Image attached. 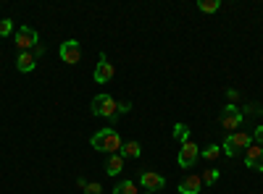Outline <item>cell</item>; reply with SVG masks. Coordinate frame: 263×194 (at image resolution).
<instances>
[{"mask_svg": "<svg viewBox=\"0 0 263 194\" xmlns=\"http://www.w3.org/2000/svg\"><path fill=\"white\" fill-rule=\"evenodd\" d=\"M90 144L98 149V153H108V155H116V153H121V137H119V132L116 128H100V132H95L92 137H90Z\"/></svg>", "mask_w": 263, "mask_h": 194, "instance_id": "1", "label": "cell"}, {"mask_svg": "<svg viewBox=\"0 0 263 194\" xmlns=\"http://www.w3.org/2000/svg\"><path fill=\"white\" fill-rule=\"evenodd\" d=\"M90 113L92 116H98V118H111V121H116V116H119V102L111 97V95H95L92 97V105H90Z\"/></svg>", "mask_w": 263, "mask_h": 194, "instance_id": "2", "label": "cell"}, {"mask_svg": "<svg viewBox=\"0 0 263 194\" xmlns=\"http://www.w3.org/2000/svg\"><path fill=\"white\" fill-rule=\"evenodd\" d=\"M242 121H245V116H242V111H239L237 105H224V107H221V116H218V123H221L229 134L239 132V126H242Z\"/></svg>", "mask_w": 263, "mask_h": 194, "instance_id": "3", "label": "cell"}, {"mask_svg": "<svg viewBox=\"0 0 263 194\" xmlns=\"http://www.w3.org/2000/svg\"><path fill=\"white\" fill-rule=\"evenodd\" d=\"M37 45H40V37H37V32L32 27H21L16 32V48H18V53H29Z\"/></svg>", "mask_w": 263, "mask_h": 194, "instance_id": "4", "label": "cell"}, {"mask_svg": "<svg viewBox=\"0 0 263 194\" xmlns=\"http://www.w3.org/2000/svg\"><path fill=\"white\" fill-rule=\"evenodd\" d=\"M58 55H61V60H63V63L74 66V63H79V58H82V45H79L77 39H66V42H61Z\"/></svg>", "mask_w": 263, "mask_h": 194, "instance_id": "5", "label": "cell"}, {"mask_svg": "<svg viewBox=\"0 0 263 194\" xmlns=\"http://www.w3.org/2000/svg\"><path fill=\"white\" fill-rule=\"evenodd\" d=\"M197 158H200V147H197L195 142H184L179 147V155H177V163L182 168H192L197 163Z\"/></svg>", "mask_w": 263, "mask_h": 194, "instance_id": "6", "label": "cell"}, {"mask_svg": "<svg viewBox=\"0 0 263 194\" xmlns=\"http://www.w3.org/2000/svg\"><path fill=\"white\" fill-rule=\"evenodd\" d=\"M140 184H142V189L145 191H161L163 186H166V179L161 176V174H153V170H142L140 174Z\"/></svg>", "mask_w": 263, "mask_h": 194, "instance_id": "7", "label": "cell"}, {"mask_svg": "<svg viewBox=\"0 0 263 194\" xmlns=\"http://www.w3.org/2000/svg\"><path fill=\"white\" fill-rule=\"evenodd\" d=\"M245 165L253 168V170H263V144L253 142V144L245 149Z\"/></svg>", "mask_w": 263, "mask_h": 194, "instance_id": "8", "label": "cell"}, {"mask_svg": "<svg viewBox=\"0 0 263 194\" xmlns=\"http://www.w3.org/2000/svg\"><path fill=\"white\" fill-rule=\"evenodd\" d=\"M114 74H116L114 63H108V58L100 53V63L95 66V74H92V79H95L98 84H105V81H111V79H114Z\"/></svg>", "mask_w": 263, "mask_h": 194, "instance_id": "9", "label": "cell"}, {"mask_svg": "<svg viewBox=\"0 0 263 194\" xmlns=\"http://www.w3.org/2000/svg\"><path fill=\"white\" fill-rule=\"evenodd\" d=\"M203 191V179L197 174H190L179 181V194H200Z\"/></svg>", "mask_w": 263, "mask_h": 194, "instance_id": "10", "label": "cell"}, {"mask_svg": "<svg viewBox=\"0 0 263 194\" xmlns=\"http://www.w3.org/2000/svg\"><path fill=\"white\" fill-rule=\"evenodd\" d=\"M16 69H18L21 74H32V71L37 69V55H34V50H29V53H18V58H16Z\"/></svg>", "mask_w": 263, "mask_h": 194, "instance_id": "11", "label": "cell"}, {"mask_svg": "<svg viewBox=\"0 0 263 194\" xmlns=\"http://www.w3.org/2000/svg\"><path fill=\"white\" fill-rule=\"evenodd\" d=\"M121 170H124V158H121V153L108 155V160H105V174H108V176H119Z\"/></svg>", "mask_w": 263, "mask_h": 194, "instance_id": "12", "label": "cell"}, {"mask_svg": "<svg viewBox=\"0 0 263 194\" xmlns=\"http://www.w3.org/2000/svg\"><path fill=\"white\" fill-rule=\"evenodd\" d=\"M229 139H232L234 149H248L253 144V134H248V132H234V134H229Z\"/></svg>", "mask_w": 263, "mask_h": 194, "instance_id": "13", "label": "cell"}, {"mask_svg": "<svg viewBox=\"0 0 263 194\" xmlns=\"http://www.w3.org/2000/svg\"><path fill=\"white\" fill-rule=\"evenodd\" d=\"M142 155V147H140V142H124L121 144V158L126 160V158H140Z\"/></svg>", "mask_w": 263, "mask_h": 194, "instance_id": "14", "label": "cell"}, {"mask_svg": "<svg viewBox=\"0 0 263 194\" xmlns=\"http://www.w3.org/2000/svg\"><path fill=\"white\" fill-rule=\"evenodd\" d=\"M200 179H203V186H216V181L221 179V174H218V168H205Z\"/></svg>", "mask_w": 263, "mask_h": 194, "instance_id": "15", "label": "cell"}, {"mask_svg": "<svg viewBox=\"0 0 263 194\" xmlns=\"http://www.w3.org/2000/svg\"><path fill=\"white\" fill-rule=\"evenodd\" d=\"M114 194H140V189L135 181H121V184H116Z\"/></svg>", "mask_w": 263, "mask_h": 194, "instance_id": "16", "label": "cell"}, {"mask_svg": "<svg viewBox=\"0 0 263 194\" xmlns=\"http://www.w3.org/2000/svg\"><path fill=\"white\" fill-rule=\"evenodd\" d=\"M174 139L177 142H190V128L184 126V123H174Z\"/></svg>", "mask_w": 263, "mask_h": 194, "instance_id": "17", "label": "cell"}, {"mask_svg": "<svg viewBox=\"0 0 263 194\" xmlns=\"http://www.w3.org/2000/svg\"><path fill=\"white\" fill-rule=\"evenodd\" d=\"M197 8H200L203 13H216L218 8H221V0H200Z\"/></svg>", "mask_w": 263, "mask_h": 194, "instance_id": "18", "label": "cell"}, {"mask_svg": "<svg viewBox=\"0 0 263 194\" xmlns=\"http://www.w3.org/2000/svg\"><path fill=\"white\" fill-rule=\"evenodd\" d=\"M218 155H221V144H208L205 149H200V158L205 160H216Z\"/></svg>", "mask_w": 263, "mask_h": 194, "instance_id": "19", "label": "cell"}, {"mask_svg": "<svg viewBox=\"0 0 263 194\" xmlns=\"http://www.w3.org/2000/svg\"><path fill=\"white\" fill-rule=\"evenodd\" d=\"M11 32H13V21L11 18H0V39L8 37Z\"/></svg>", "mask_w": 263, "mask_h": 194, "instance_id": "20", "label": "cell"}, {"mask_svg": "<svg viewBox=\"0 0 263 194\" xmlns=\"http://www.w3.org/2000/svg\"><path fill=\"white\" fill-rule=\"evenodd\" d=\"M260 113H263V107L258 102H250V105L242 107V116H260Z\"/></svg>", "mask_w": 263, "mask_h": 194, "instance_id": "21", "label": "cell"}, {"mask_svg": "<svg viewBox=\"0 0 263 194\" xmlns=\"http://www.w3.org/2000/svg\"><path fill=\"white\" fill-rule=\"evenodd\" d=\"M221 153H224L227 158H234V155H237V149H234V144H232V139H229V137H227V142L221 144Z\"/></svg>", "mask_w": 263, "mask_h": 194, "instance_id": "22", "label": "cell"}, {"mask_svg": "<svg viewBox=\"0 0 263 194\" xmlns=\"http://www.w3.org/2000/svg\"><path fill=\"white\" fill-rule=\"evenodd\" d=\"M84 194H103V186H100L98 181H92V184L84 186Z\"/></svg>", "mask_w": 263, "mask_h": 194, "instance_id": "23", "label": "cell"}, {"mask_svg": "<svg viewBox=\"0 0 263 194\" xmlns=\"http://www.w3.org/2000/svg\"><path fill=\"white\" fill-rule=\"evenodd\" d=\"M253 142L263 144V126H255V132H253Z\"/></svg>", "mask_w": 263, "mask_h": 194, "instance_id": "24", "label": "cell"}, {"mask_svg": "<svg viewBox=\"0 0 263 194\" xmlns=\"http://www.w3.org/2000/svg\"><path fill=\"white\" fill-rule=\"evenodd\" d=\"M227 97H229V102H237V100H239V92H237V90H229Z\"/></svg>", "mask_w": 263, "mask_h": 194, "instance_id": "25", "label": "cell"}, {"mask_svg": "<svg viewBox=\"0 0 263 194\" xmlns=\"http://www.w3.org/2000/svg\"><path fill=\"white\" fill-rule=\"evenodd\" d=\"M132 111V102H119V113H126Z\"/></svg>", "mask_w": 263, "mask_h": 194, "instance_id": "26", "label": "cell"}, {"mask_svg": "<svg viewBox=\"0 0 263 194\" xmlns=\"http://www.w3.org/2000/svg\"><path fill=\"white\" fill-rule=\"evenodd\" d=\"M142 194H153V191H142Z\"/></svg>", "mask_w": 263, "mask_h": 194, "instance_id": "27", "label": "cell"}]
</instances>
